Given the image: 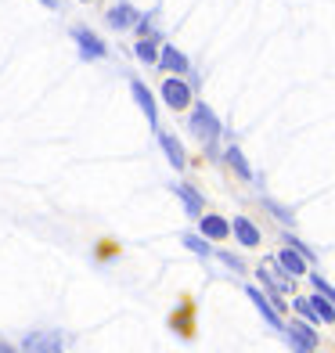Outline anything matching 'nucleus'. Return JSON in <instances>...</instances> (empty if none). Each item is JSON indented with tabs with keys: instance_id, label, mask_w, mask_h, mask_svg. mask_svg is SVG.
I'll return each mask as SVG.
<instances>
[{
	"instance_id": "obj_6",
	"label": "nucleus",
	"mask_w": 335,
	"mask_h": 353,
	"mask_svg": "<svg viewBox=\"0 0 335 353\" xmlns=\"http://www.w3.org/2000/svg\"><path fill=\"white\" fill-rule=\"evenodd\" d=\"M130 90H134V101H137L141 108H145V116H148V123L155 126V101H152V94H148V87H145V83H137V79H134V83H130Z\"/></svg>"
},
{
	"instance_id": "obj_14",
	"label": "nucleus",
	"mask_w": 335,
	"mask_h": 353,
	"mask_svg": "<svg viewBox=\"0 0 335 353\" xmlns=\"http://www.w3.org/2000/svg\"><path fill=\"white\" fill-rule=\"evenodd\" d=\"M310 307H314V314L321 317L325 325H328V321H335V307H332V299H325V296H314V299H310Z\"/></svg>"
},
{
	"instance_id": "obj_5",
	"label": "nucleus",
	"mask_w": 335,
	"mask_h": 353,
	"mask_svg": "<svg viewBox=\"0 0 335 353\" xmlns=\"http://www.w3.org/2000/svg\"><path fill=\"white\" fill-rule=\"evenodd\" d=\"M278 263H281V270L285 274H303V270H307V263H303V256H299V249H281L278 252Z\"/></svg>"
},
{
	"instance_id": "obj_15",
	"label": "nucleus",
	"mask_w": 335,
	"mask_h": 353,
	"mask_svg": "<svg viewBox=\"0 0 335 353\" xmlns=\"http://www.w3.org/2000/svg\"><path fill=\"white\" fill-rule=\"evenodd\" d=\"M227 163L234 166L238 176H252V170H249V163H245V155L238 152V148H227Z\"/></svg>"
},
{
	"instance_id": "obj_1",
	"label": "nucleus",
	"mask_w": 335,
	"mask_h": 353,
	"mask_svg": "<svg viewBox=\"0 0 335 353\" xmlns=\"http://www.w3.org/2000/svg\"><path fill=\"white\" fill-rule=\"evenodd\" d=\"M191 130H195L202 141H216L220 137V119L210 112V105H199L191 112Z\"/></svg>"
},
{
	"instance_id": "obj_18",
	"label": "nucleus",
	"mask_w": 335,
	"mask_h": 353,
	"mask_svg": "<svg viewBox=\"0 0 335 353\" xmlns=\"http://www.w3.org/2000/svg\"><path fill=\"white\" fill-rule=\"evenodd\" d=\"M296 310H299L303 317H307V321H321V317L314 314V307H310V299H296Z\"/></svg>"
},
{
	"instance_id": "obj_19",
	"label": "nucleus",
	"mask_w": 335,
	"mask_h": 353,
	"mask_svg": "<svg viewBox=\"0 0 335 353\" xmlns=\"http://www.w3.org/2000/svg\"><path fill=\"white\" fill-rule=\"evenodd\" d=\"M137 58H141V61H155V47H152L148 40L137 43Z\"/></svg>"
},
{
	"instance_id": "obj_20",
	"label": "nucleus",
	"mask_w": 335,
	"mask_h": 353,
	"mask_svg": "<svg viewBox=\"0 0 335 353\" xmlns=\"http://www.w3.org/2000/svg\"><path fill=\"white\" fill-rule=\"evenodd\" d=\"M43 4H51V0H43Z\"/></svg>"
},
{
	"instance_id": "obj_12",
	"label": "nucleus",
	"mask_w": 335,
	"mask_h": 353,
	"mask_svg": "<svg viewBox=\"0 0 335 353\" xmlns=\"http://www.w3.org/2000/svg\"><path fill=\"white\" fill-rule=\"evenodd\" d=\"M108 22L116 26V29H126V26H134V22H137V14L123 4V8H116V11H108Z\"/></svg>"
},
{
	"instance_id": "obj_4",
	"label": "nucleus",
	"mask_w": 335,
	"mask_h": 353,
	"mask_svg": "<svg viewBox=\"0 0 335 353\" xmlns=\"http://www.w3.org/2000/svg\"><path fill=\"white\" fill-rule=\"evenodd\" d=\"M159 144H163V152L170 155V166L184 170V163H187V159H184V148L177 144V137H173V134H159Z\"/></svg>"
},
{
	"instance_id": "obj_16",
	"label": "nucleus",
	"mask_w": 335,
	"mask_h": 353,
	"mask_svg": "<svg viewBox=\"0 0 335 353\" xmlns=\"http://www.w3.org/2000/svg\"><path fill=\"white\" fill-rule=\"evenodd\" d=\"M181 199H184V205H187V213H199V210H202V199H199L191 188H181Z\"/></svg>"
},
{
	"instance_id": "obj_11",
	"label": "nucleus",
	"mask_w": 335,
	"mask_h": 353,
	"mask_svg": "<svg viewBox=\"0 0 335 353\" xmlns=\"http://www.w3.org/2000/svg\"><path fill=\"white\" fill-rule=\"evenodd\" d=\"M202 234L205 238H227V220L223 216H205L202 220Z\"/></svg>"
},
{
	"instance_id": "obj_2",
	"label": "nucleus",
	"mask_w": 335,
	"mask_h": 353,
	"mask_svg": "<svg viewBox=\"0 0 335 353\" xmlns=\"http://www.w3.org/2000/svg\"><path fill=\"white\" fill-rule=\"evenodd\" d=\"M163 98H166V105H170V108H187L191 90L181 83V79H166V83H163Z\"/></svg>"
},
{
	"instance_id": "obj_9",
	"label": "nucleus",
	"mask_w": 335,
	"mask_h": 353,
	"mask_svg": "<svg viewBox=\"0 0 335 353\" xmlns=\"http://www.w3.org/2000/svg\"><path fill=\"white\" fill-rule=\"evenodd\" d=\"M159 65L173 69V72H187V58H184L181 51H173V47H166V51L159 54Z\"/></svg>"
},
{
	"instance_id": "obj_7",
	"label": "nucleus",
	"mask_w": 335,
	"mask_h": 353,
	"mask_svg": "<svg viewBox=\"0 0 335 353\" xmlns=\"http://www.w3.org/2000/svg\"><path fill=\"white\" fill-rule=\"evenodd\" d=\"M234 234H238V242L249 245V249H252V245H260V231L252 228L245 216H238V220H234Z\"/></svg>"
},
{
	"instance_id": "obj_10",
	"label": "nucleus",
	"mask_w": 335,
	"mask_h": 353,
	"mask_svg": "<svg viewBox=\"0 0 335 353\" xmlns=\"http://www.w3.org/2000/svg\"><path fill=\"white\" fill-rule=\"evenodd\" d=\"M289 335H292V343H296L299 350H314V346H317V335H314L307 325H292Z\"/></svg>"
},
{
	"instance_id": "obj_3",
	"label": "nucleus",
	"mask_w": 335,
	"mask_h": 353,
	"mask_svg": "<svg viewBox=\"0 0 335 353\" xmlns=\"http://www.w3.org/2000/svg\"><path fill=\"white\" fill-rule=\"evenodd\" d=\"M76 43H79V51H83L87 58H101L105 54V43L90 33V29H76Z\"/></svg>"
},
{
	"instance_id": "obj_8",
	"label": "nucleus",
	"mask_w": 335,
	"mask_h": 353,
	"mask_svg": "<svg viewBox=\"0 0 335 353\" xmlns=\"http://www.w3.org/2000/svg\"><path fill=\"white\" fill-rule=\"evenodd\" d=\"M249 299L256 303V310H260V314L267 317V325H270V328H281V317L274 314V307H270V303H267V299H263V296L256 292V288H249Z\"/></svg>"
},
{
	"instance_id": "obj_17",
	"label": "nucleus",
	"mask_w": 335,
	"mask_h": 353,
	"mask_svg": "<svg viewBox=\"0 0 335 353\" xmlns=\"http://www.w3.org/2000/svg\"><path fill=\"white\" fill-rule=\"evenodd\" d=\"M184 245H187V249H195L199 256H210V252H213V249H210V245H205V242H202V238H195V234H187V238H184Z\"/></svg>"
},
{
	"instance_id": "obj_13",
	"label": "nucleus",
	"mask_w": 335,
	"mask_h": 353,
	"mask_svg": "<svg viewBox=\"0 0 335 353\" xmlns=\"http://www.w3.org/2000/svg\"><path fill=\"white\" fill-rule=\"evenodd\" d=\"M61 343L54 339V335H29V339L22 343V350H58Z\"/></svg>"
}]
</instances>
